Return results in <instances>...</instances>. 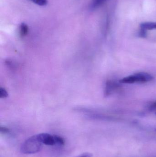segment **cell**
I'll return each instance as SVG.
<instances>
[{"label": "cell", "mask_w": 156, "mask_h": 157, "mask_svg": "<svg viewBox=\"0 0 156 157\" xmlns=\"http://www.w3.org/2000/svg\"><path fill=\"white\" fill-rule=\"evenodd\" d=\"M43 145L41 133L38 134L27 139L22 144L20 151L25 155L36 154L41 151Z\"/></svg>", "instance_id": "obj_1"}, {"label": "cell", "mask_w": 156, "mask_h": 157, "mask_svg": "<svg viewBox=\"0 0 156 157\" xmlns=\"http://www.w3.org/2000/svg\"><path fill=\"white\" fill-rule=\"evenodd\" d=\"M154 79V76L147 73L139 72L122 78L119 82L123 84L146 83L152 81Z\"/></svg>", "instance_id": "obj_2"}, {"label": "cell", "mask_w": 156, "mask_h": 157, "mask_svg": "<svg viewBox=\"0 0 156 157\" xmlns=\"http://www.w3.org/2000/svg\"><path fill=\"white\" fill-rule=\"evenodd\" d=\"M41 134L42 141L44 145L47 146L63 145L65 139L60 136L51 135L47 133Z\"/></svg>", "instance_id": "obj_3"}, {"label": "cell", "mask_w": 156, "mask_h": 157, "mask_svg": "<svg viewBox=\"0 0 156 157\" xmlns=\"http://www.w3.org/2000/svg\"><path fill=\"white\" fill-rule=\"evenodd\" d=\"M120 88V86L118 83L111 80H108L107 81L105 86L104 94L106 97L110 96L113 92Z\"/></svg>", "instance_id": "obj_4"}, {"label": "cell", "mask_w": 156, "mask_h": 157, "mask_svg": "<svg viewBox=\"0 0 156 157\" xmlns=\"http://www.w3.org/2000/svg\"><path fill=\"white\" fill-rule=\"evenodd\" d=\"M140 29L144 30L156 29V22H144L140 25Z\"/></svg>", "instance_id": "obj_5"}, {"label": "cell", "mask_w": 156, "mask_h": 157, "mask_svg": "<svg viewBox=\"0 0 156 157\" xmlns=\"http://www.w3.org/2000/svg\"><path fill=\"white\" fill-rule=\"evenodd\" d=\"M107 1L108 0H92L90 5V10L91 11L95 10Z\"/></svg>", "instance_id": "obj_6"}, {"label": "cell", "mask_w": 156, "mask_h": 157, "mask_svg": "<svg viewBox=\"0 0 156 157\" xmlns=\"http://www.w3.org/2000/svg\"><path fill=\"white\" fill-rule=\"evenodd\" d=\"M28 31V27L27 25L23 23L19 27V35L21 37H24L27 35Z\"/></svg>", "instance_id": "obj_7"}, {"label": "cell", "mask_w": 156, "mask_h": 157, "mask_svg": "<svg viewBox=\"0 0 156 157\" xmlns=\"http://www.w3.org/2000/svg\"><path fill=\"white\" fill-rule=\"evenodd\" d=\"M35 4L40 6H45L48 3L47 0H30Z\"/></svg>", "instance_id": "obj_8"}, {"label": "cell", "mask_w": 156, "mask_h": 157, "mask_svg": "<svg viewBox=\"0 0 156 157\" xmlns=\"http://www.w3.org/2000/svg\"><path fill=\"white\" fill-rule=\"evenodd\" d=\"M8 92H7L6 90L5 89L3 88H1L0 90V97L2 98H6L8 97Z\"/></svg>", "instance_id": "obj_9"}, {"label": "cell", "mask_w": 156, "mask_h": 157, "mask_svg": "<svg viewBox=\"0 0 156 157\" xmlns=\"http://www.w3.org/2000/svg\"><path fill=\"white\" fill-rule=\"evenodd\" d=\"M147 30L140 29V31L138 32V36L141 38H146L147 36Z\"/></svg>", "instance_id": "obj_10"}, {"label": "cell", "mask_w": 156, "mask_h": 157, "mask_svg": "<svg viewBox=\"0 0 156 157\" xmlns=\"http://www.w3.org/2000/svg\"><path fill=\"white\" fill-rule=\"evenodd\" d=\"M76 157H93V155L89 153H85Z\"/></svg>", "instance_id": "obj_11"}, {"label": "cell", "mask_w": 156, "mask_h": 157, "mask_svg": "<svg viewBox=\"0 0 156 157\" xmlns=\"http://www.w3.org/2000/svg\"><path fill=\"white\" fill-rule=\"evenodd\" d=\"M1 132L3 134H7L9 132V130L6 127H1Z\"/></svg>", "instance_id": "obj_12"}, {"label": "cell", "mask_w": 156, "mask_h": 157, "mask_svg": "<svg viewBox=\"0 0 156 157\" xmlns=\"http://www.w3.org/2000/svg\"><path fill=\"white\" fill-rule=\"evenodd\" d=\"M156 108V102H155L154 103H153L151 106V109H155Z\"/></svg>", "instance_id": "obj_13"}, {"label": "cell", "mask_w": 156, "mask_h": 157, "mask_svg": "<svg viewBox=\"0 0 156 157\" xmlns=\"http://www.w3.org/2000/svg\"></svg>", "instance_id": "obj_14"}]
</instances>
